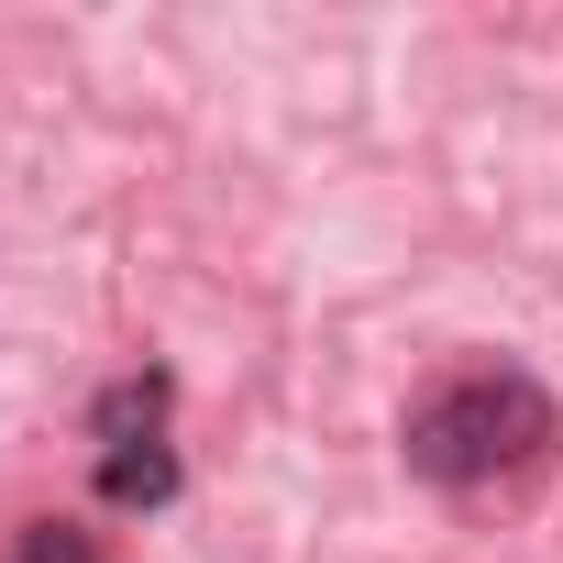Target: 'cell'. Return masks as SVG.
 Here are the masks:
<instances>
[{"mask_svg":"<svg viewBox=\"0 0 563 563\" xmlns=\"http://www.w3.org/2000/svg\"><path fill=\"white\" fill-rule=\"evenodd\" d=\"M398 442H409V464L431 486H497V475H530L563 442V409H552V387L530 365H464L409 409Z\"/></svg>","mask_w":563,"mask_h":563,"instance_id":"obj_1","label":"cell"},{"mask_svg":"<svg viewBox=\"0 0 563 563\" xmlns=\"http://www.w3.org/2000/svg\"><path fill=\"white\" fill-rule=\"evenodd\" d=\"M100 497H111V508H166V497H177V453H166V442L100 453Z\"/></svg>","mask_w":563,"mask_h":563,"instance_id":"obj_2","label":"cell"},{"mask_svg":"<svg viewBox=\"0 0 563 563\" xmlns=\"http://www.w3.org/2000/svg\"><path fill=\"white\" fill-rule=\"evenodd\" d=\"M166 398H177L166 376H122V387L100 398V442H111V453H122V442H166Z\"/></svg>","mask_w":563,"mask_h":563,"instance_id":"obj_3","label":"cell"},{"mask_svg":"<svg viewBox=\"0 0 563 563\" xmlns=\"http://www.w3.org/2000/svg\"><path fill=\"white\" fill-rule=\"evenodd\" d=\"M12 563H100V530L89 519H23L12 530Z\"/></svg>","mask_w":563,"mask_h":563,"instance_id":"obj_4","label":"cell"}]
</instances>
